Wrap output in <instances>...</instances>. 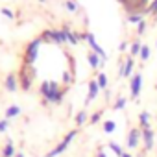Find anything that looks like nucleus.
I'll use <instances>...</instances> for the list:
<instances>
[{
    "label": "nucleus",
    "instance_id": "9",
    "mask_svg": "<svg viewBox=\"0 0 157 157\" xmlns=\"http://www.w3.org/2000/svg\"><path fill=\"white\" fill-rule=\"evenodd\" d=\"M140 89H142V74H133L131 80H129V93H131V98L137 100L139 94H140Z\"/></svg>",
    "mask_w": 157,
    "mask_h": 157
},
{
    "label": "nucleus",
    "instance_id": "33",
    "mask_svg": "<svg viewBox=\"0 0 157 157\" xmlns=\"http://www.w3.org/2000/svg\"><path fill=\"white\" fill-rule=\"evenodd\" d=\"M118 48H120V52H124V50H126V43H120V46H118Z\"/></svg>",
    "mask_w": 157,
    "mask_h": 157
},
{
    "label": "nucleus",
    "instance_id": "29",
    "mask_svg": "<svg viewBox=\"0 0 157 157\" xmlns=\"http://www.w3.org/2000/svg\"><path fill=\"white\" fill-rule=\"evenodd\" d=\"M146 13H157V0H153V2H151V4L148 6Z\"/></svg>",
    "mask_w": 157,
    "mask_h": 157
},
{
    "label": "nucleus",
    "instance_id": "7",
    "mask_svg": "<svg viewBox=\"0 0 157 157\" xmlns=\"http://www.w3.org/2000/svg\"><path fill=\"white\" fill-rule=\"evenodd\" d=\"M80 39H85V41L89 43V46L93 48V52H94V54H98V56H100V57H102L104 61L107 59V54H105V50H104V48H102V46H100V44L96 43V39H94V35H93L91 32H87V33L80 35Z\"/></svg>",
    "mask_w": 157,
    "mask_h": 157
},
{
    "label": "nucleus",
    "instance_id": "18",
    "mask_svg": "<svg viewBox=\"0 0 157 157\" xmlns=\"http://www.w3.org/2000/svg\"><path fill=\"white\" fill-rule=\"evenodd\" d=\"M107 148H109V150H111V151H113L117 157H122V155H124V148H122L118 142H115V140H109Z\"/></svg>",
    "mask_w": 157,
    "mask_h": 157
},
{
    "label": "nucleus",
    "instance_id": "36",
    "mask_svg": "<svg viewBox=\"0 0 157 157\" xmlns=\"http://www.w3.org/2000/svg\"><path fill=\"white\" fill-rule=\"evenodd\" d=\"M139 157H146V153H140V155H139Z\"/></svg>",
    "mask_w": 157,
    "mask_h": 157
},
{
    "label": "nucleus",
    "instance_id": "22",
    "mask_svg": "<svg viewBox=\"0 0 157 157\" xmlns=\"http://www.w3.org/2000/svg\"><path fill=\"white\" fill-rule=\"evenodd\" d=\"M115 129H117V124H115V120H105V122H104V131H105L107 135H109V133H113Z\"/></svg>",
    "mask_w": 157,
    "mask_h": 157
},
{
    "label": "nucleus",
    "instance_id": "19",
    "mask_svg": "<svg viewBox=\"0 0 157 157\" xmlns=\"http://www.w3.org/2000/svg\"><path fill=\"white\" fill-rule=\"evenodd\" d=\"M87 120H89V115H87V111H85V109H82L80 113H78V115L74 117V122H76V126H83Z\"/></svg>",
    "mask_w": 157,
    "mask_h": 157
},
{
    "label": "nucleus",
    "instance_id": "6",
    "mask_svg": "<svg viewBox=\"0 0 157 157\" xmlns=\"http://www.w3.org/2000/svg\"><path fill=\"white\" fill-rule=\"evenodd\" d=\"M140 133H142V146H144V151L148 153V151H151V150L155 148V131H153L151 128H144V129H140Z\"/></svg>",
    "mask_w": 157,
    "mask_h": 157
},
{
    "label": "nucleus",
    "instance_id": "26",
    "mask_svg": "<svg viewBox=\"0 0 157 157\" xmlns=\"http://www.w3.org/2000/svg\"><path fill=\"white\" fill-rule=\"evenodd\" d=\"M128 21H129V22H135V24H139V22L142 21V13H129Z\"/></svg>",
    "mask_w": 157,
    "mask_h": 157
},
{
    "label": "nucleus",
    "instance_id": "14",
    "mask_svg": "<svg viewBox=\"0 0 157 157\" xmlns=\"http://www.w3.org/2000/svg\"><path fill=\"white\" fill-rule=\"evenodd\" d=\"M15 155H17V151H15V144H13L11 139H8L6 144H4V148H2V157H15Z\"/></svg>",
    "mask_w": 157,
    "mask_h": 157
},
{
    "label": "nucleus",
    "instance_id": "21",
    "mask_svg": "<svg viewBox=\"0 0 157 157\" xmlns=\"http://www.w3.org/2000/svg\"><path fill=\"white\" fill-rule=\"evenodd\" d=\"M126 104H128V100H126L124 96H118V98L115 100V104H113V109H115V111H122V109L126 107Z\"/></svg>",
    "mask_w": 157,
    "mask_h": 157
},
{
    "label": "nucleus",
    "instance_id": "27",
    "mask_svg": "<svg viewBox=\"0 0 157 157\" xmlns=\"http://www.w3.org/2000/svg\"><path fill=\"white\" fill-rule=\"evenodd\" d=\"M65 8L68 10V11H78V6H76V2H74V0H65Z\"/></svg>",
    "mask_w": 157,
    "mask_h": 157
},
{
    "label": "nucleus",
    "instance_id": "16",
    "mask_svg": "<svg viewBox=\"0 0 157 157\" xmlns=\"http://www.w3.org/2000/svg\"><path fill=\"white\" fill-rule=\"evenodd\" d=\"M21 113H22V109H21L19 105H10V107L6 109V118H8V120H11V118H17Z\"/></svg>",
    "mask_w": 157,
    "mask_h": 157
},
{
    "label": "nucleus",
    "instance_id": "5",
    "mask_svg": "<svg viewBox=\"0 0 157 157\" xmlns=\"http://www.w3.org/2000/svg\"><path fill=\"white\" fill-rule=\"evenodd\" d=\"M41 39H43V43H54V44H65L67 43L63 30H46V32H43Z\"/></svg>",
    "mask_w": 157,
    "mask_h": 157
},
{
    "label": "nucleus",
    "instance_id": "15",
    "mask_svg": "<svg viewBox=\"0 0 157 157\" xmlns=\"http://www.w3.org/2000/svg\"><path fill=\"white\" fill-rule=\"evenodd\" d=\"M87 61H89L91 68H100V67H102V63H104V59H102L98 54H94V52H91V54L87 56Z\"/></svg>",
    "mask_w": 157,
    "mask_h": 157
},
{
    "label": "nucleus",
    "instance_id": "28",
    "mask_svg": "<svg viewBox=\"0 0 157 157\" xmlns=\"http://www.w3.org/2000/svg\"><path fill=\"white\" fill-rule=\"evenodd\" d=\"M8 128H10V120L8 118H2V120H0V133H6Z\"/></svg>",
    "mask_w": 157,
    "mask_h": 157
},
{
    "label": "nucleus",
    "instance_id": "37",
    "mask_svg": "<svg viewBox=\"0 0 157 157\" xmlns=\"http://www.w3.org/2000/svg\"><path fill=\"white\" fill-rule=\"evenodd\" d=\"M39 2H44V0H39Z\"/></svg>",
    "mask_w": 157,
    "mask_h": 157
},
{
    "label": "nucleus",
    "instance_id": "30",
    "mask_svg": "<svg viewBox=\"0 0 157 157\" xmlns=\"http://www.w3.org/2000/svg\"><path fill=\"white\" fill-rule=\"evenodd\" d=\"M137 32H139V35H142V33L146 32V22H144V21H140V22L137 24Z\"/></svg>",
    "mask_w": 157,
    "mask_h": 157
},
{
    "label": "nucleus",
    "instance_id": "13",
    "mask_svg": "<svg viewBox=\"0 0 157 157\" xmlns=\"http://www.w3.org/2000/svg\"><path fill=\"white\" fill-rule=\"evenodd\" d=\"M61 30L65 32V37H67V43H68V44H78V43H80V35L74 33L68 26H63Z\"/></svg>",
    "mask_w": 157,
    "mask_h": 157
},
{
    "label": "nucleus",
    "instance_id": "1",
    "mask_svg": "<svg viewBox=\"0 0 157 157\" xmlns=\"http://www.w3.org/2000/svg\"><path fill=\"white\" fill-rule=\"evenodd\" d=\"M39 93L43 96V102L44 104H52V105H57L63 102L65 94H67V87H61L57 82H50V80H44L39 87Z\"/></svg>",
    "mask_w": 157,
    "mask_h": 157
},
{
    "label": "nucleus",
    "instance_id": "31",
    "mask_svg": "<svg viewBox=\"0 0 157 157\" xmlns=\"http://www.w3.org/2000/svg\"><path fill=\"white\" fill-rule=\"evenodd\" d=\"M2 15H4V17H8V19H13V11H11V10H8V8H4V10H2Z\"/></svg>",
    "mask_w": 157,
    "mask_h": 157
},
{
    "label": "nucleus",
    "instance_id": "2",
    "mask_svg": "<svg viewBox=\"0 0 157 157\" xmlns=\"http://www.w3.org/2000/svg\"><path fill=\"white\" fill-rule=\"evenodd\" d=\"M35 76H37V70L33 68V65H24L22 63V68L19 72V85L22 87V91H30L32 89Z\"/></svg>",
    "mask_w": 157,
    "mask_h": 157
},
{
    "label": "nucleus",
    "instance_id": "25",
    "mask_svg": "<svg viewBox=\"0 0 157 157\" xmlns=\"http://www.w3.org/2000/svg\"><path fill=\"white\" fill-rule=\"evenodd\" d=\"M140 59L142 61H148L150 59V46H146V44H142V48H140Z\"/></svg>",
    "mask_w": 157,
    "mask_h": 157
},
{
    "label": "nucleus",
    "instance_id": "35",
    "mask_svg": "<svg viewBox=\"0 0 157 157\" xmlns=\"http://www.w3.org/2000/svg\"><path fill=\"white\" fill-rule=\"evenodd\" d=\"M122 157H133V155H131V153H124Z\"/></svg>",
    "mask_w": 157,
    "mask_h": 157
},
{
    "label": "nucleus",
    "instance_id": "4",
    "mask_svg": "<svg viewBox=\"0 0 157 157\" xmlns=\"http://www.w3.org/2000/svg\"><path fill=\"white\" fill-rule=\"evenodd\" d=\"M41 44H43V39L41 37H37V39H33V41L28 43V46L24 50V65H35L37 63Z\"/></svg>",
    "mask_w": 157,
    "mask_h": 157
},
{
    "label": "nucleus",
    "instance_id": "12",
    "mask_svg": "<svg viewBox=\"0 0 157 157\" xmlns=\"http://www.w3.org/2000/svg\"><path fill=\"white\" fill-rule=\"evenodd\" d=\"M4 85H6V89H8L10 93H15V91L19 89V76H15V74H8Z\"/></svg>",
    "mask_w": 157,
    "mask_h": 157
},
{
    "label": "nucleus",
    "instance_id": "17",
    "mask_svg": "<svg viewBox=\"0 0 157 157\" xmlns=\"http://www.w3.org/2000/svg\"><path fill=\"white\" fill-rule=\"evenodd\" d=\"M150 113L148 111H142L140 115H139V126H140V129H144V128H151L150 126Z\"/></svg>",
    "mask_w": 157,
    "mask_h": 157
},
{
    "label": "nucleus",
    "instance_id": "3",
    "mask_svg": "<svg viewBox=\"0 0 157 157\" xmlns=\"http://www.w3.org/2000/svg\"><path fill=\"white\" fill-rule=\"evenodd\" d=\"M76 137H78V129H70V131H68V133H67V135H65V137H63V139L59 140V144H57L56 148H52V150H50V151H48V153H46L44 157H57V155L65 153V151L68 150V146L72 144V140H74Z\"/></svg>",
    "mask_w": 157,
    "mask_h": 157
},
{
    "label": "nucleus",
    "instance_id": "8",
    "mask_svg": "<svg viewBox=\"0 0 157 157\" xmlns=\"http://www.w3.org/2000/svg\"><path fill=\"white\" fill-rule=\"evenodd\" d=\"M140 142H142L140 128H133V129H129V133H128V140H126V146H128L129 150H137Z\"/></svg>",
    "mask_w": 157,
    "mask_h": 157
},
{
    "label": "nucleus",
    "instance_id": "11",
    "mask_svg": "<svg viewBox=\"0 0 157 157\" xmlns=\"http://www.w3.org/2000/svg\"><path fill=\"white\" fill-rule=\"evenodd\" d=\"M100 91H102V89H100V85H98V82H96V78H94V80H91V82H89V93H87V100H85V102L91 104V102L100 94Z\"/></svg>",
    "mask_w": 157,
    "mask_h": 157
},
{
    "label": "nucleus",
    "instance_id": "32",
    "mask_svg": "<svg viewBox=\"0 0 157 157\" xmlns=\"http://www.w3.org/2000/svg\"><path fill=\"white\" fill-rule=\"evenodd\" d=\"M96 157H107V153H105V150H104V148H100V150L96 151Z\"/></svg>",
    "mask_w": 157,
    "mask_h": 157
},
{
    "label": "nucleus",
    "instance_id": "34",
    "mask_svg": "<svg viewBox=\"0 0 157 157\" xmlns=\"http://www.w3.org/2000/svg\"><path fill=\"white\" fill-rule=\"evenodd\" d=\"M15 157H26V155H24V153H22V151H21V153H17V155H15Z\"/></svg>",
    "mask_w": 157,
    "mask_h": 157
},
{
    "label": "nucleus",
    "instance_id": "10",
    "mask_svg": "<svg viewBox=\"0 0 157 157\" xmlns=\"http://www.w3.org/2000/svg\"><path fill=\"white\" fill-rule=\"evenodd\" d=\"M133 65H135V61H133V57L129 56L124 63H120V72H118V74H120L122 78H131V76H133V74H131V72H133Z\"/></svg>",
    "mask_w": 157,
    "mask_h": 157
},
{
    "label": "nucleus",
    "instance_id": "23",
    "mask_svg": "<svg viewBox=\"0 0 157 157\" xmlns=\"http://www.w3.org/2000/svg\"><path fill=\"white\" fill-rule=\"evenodd\" d=\"M140 48H142L140 41H135V43L131 44V48H129V54H131V57H133V56H139V54H140Z\"/></svg>",
    "mask_w": 157,
    "mask_h": 157
},
{
    "label": "nucleus",
    "instance_id": "20",
    "mask_svg": "<svg viewBox=\"0 0 157 157\" xmlns=\"http://www.w3.org/2000/svg\"><path fill=\"white\" fill-rule=\"evenodd\" d=\"M96 82H98L100 89H107V85H109V82H107V76H105L104 72H98V76H96Z\"/></svg>",
    "mask_w": 157,
    "mask_h": 157
},
{
    "label": "nucleus",
    "instance_id": "24",
    "mask_svg": "<svg viewBox=\"0 0 157 157\" xmlns=\"http://www.w3.org/2000/svg\"><path fill=\"white\" fill-rule=\"evenodd\" d=\"M102 115H104L102 109H100V111H94V113L91 115V118H89V124H98V122L102 120Z\"/></svg>",
    "mask_w": 157,
    "mask_h": 157
}]
</instances>
